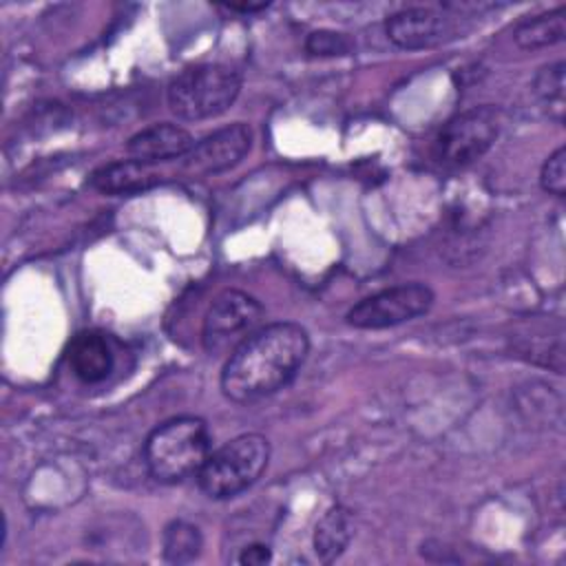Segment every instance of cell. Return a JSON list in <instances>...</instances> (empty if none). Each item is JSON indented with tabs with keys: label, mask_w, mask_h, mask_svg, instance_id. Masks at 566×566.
Segmentation results:
<instances>
[{
	"label": "cell",
	"mask_w": 566,
	"mask_h": 566,
	"mask_svg": "<svg viewBox=\"0 0 566 566\" xmlns=\"http://www.w3.org/2000/svg\"><path fill=\"white\" fill-rule=\"evenodd\" d=\"M192 146H195L192 135L186 128L164 122L135 133L128 139L126 150L130 159L155 164V161H166L175 157H186L192 150Z\"/></svg>",
	"instance_id": "11"
},
{
	"label": "cell",
	"mask_w": 566,
	"mask_h": 566,
	"mask_svg": "<svg viewBox=\"0 0 566 566\" xmlns=\"http://www.w3.org/2000/svg\"><path fill=\"white\" fill-rule=\"evenodd\" d=\"M252 146V130L237 122L223 126L192 146L184 159V170L190 175H217L237 166Z\"/></svg>",
	"instance_id": "9"
},
{
	"label": "cell",
	"mask_w": 566,
	"mask_h": 566,
	"mask_svg": "<svg viewBox=\"0 0 566 566\" xmlns=\"http://www.w3.org/2000/svg\"><path fill=\"white\" fill-rule=\"evenodd\" d=\"M210 455V431L201 418L177 416L155 427L144 442L148 473L164 484L197 478Z\"/></svg>",
	"instance_id": "2"
},
{
	"label": "cell",
	"mask_w": 566,
	"mask_h": 566,
	"mask_svg": "<svg viewBox=\"0 0 566 566\" xmlns=\"http://www.w3.org/2000/svg\"><path fill=\"white\" fill-rule=\"evenodd\" d=\"M305 51L310 55H321V57L347 55L352 53V42L347 35L336 31H314L305 40Z\"/></svg>",
	"instance_id": "18"
},
{
	"label": "cell",
	"mask_w": 566,
	"mask_h": 566,
	"mask_svg": "<svg viewBox=\"0 0 566 566\" xmlns=\"http://www.w3.org/2000/svg\"><path fill=\"white\" fill-rule=\"evenodd\" d=\"M71 371L86 385H95L108 378L115 365V354L106 334L97 329L80 332L69 347Z\"/></svg>",
	"instance_id": "12"
},
{
	"label": "cell",
	"mask_w": 566,
	"mask_h": 566,
	"mask_svg": "<svg viewBox=\"0 0 566 566\" xmlns=\"http://www.w3.org/2000/svg\"><path fill=\"white\" fill-rule=\"evenodd\" d=\"M539 184L548 195L564 197L566 195V148L559 146L542 166Z\"/></svg>",
	"instance_id": "19"
},
{
	"label": "cell",
	"mask_w": 566,
	"mask_h": 566,
	"mask_svg": "<svg viewBox=\"0 0 566 566\" xmlns=\"http://www.w3.org/2000/svg\"><path fill=\"white\" fill-rule=\"evenodd\" d=\"M467 31V13L460 4H442V9L433 7H405L394 11L385 20L387 38L407 51L436 49L455 38H462Z\"/></svg>",
	"instance_id": "6"
},
{
	"label": "cell",
	"mask_w": 566,
	"mask_h": 566,
	"mask_svg": "<svg viewBox=\"0 0 566 566\" xmlns=\"http://www.w3.org/2000/svg\"><path fill=\"white\" fill-rule=\"evenodd\" d=\"M307 354L310 336L298 323L263 325L228 354L221 391L239 405L263 400L292 382Z\"/></svg>",
	"instance_id": "1"
},
{
	"label": "cell",
	"mask_w": 566,
	"mask_h": 566,
	"mask_svg": "<svg viewBox=\"0 0 566 566\" xmlns=\"http://www.w3.org/2000/svg\"><path fill=\"white\" fill-rule=\"evenodd\" d=\"M263 305L241 290H223L210 303L203 327L201 343L208 354H230L241 345L252 332L261 327Z\"/></svg>",
	"instance_id": "7"
},
{
	"label": "cell",
	"mask_w": 566,
	"mask_h": 566,
	"mask_svg": "<svg viewBox=\"0 0 566 566\" xmlns=\"http://www.w3.org/2000/svg\"><path fill=\"white\" fill-rule=\"evenodd\" d=\"M500 113L495 106H473L451 117L433 142V159L444 168H462L480 159L497 139Z\"/></svg>",
	"instance_id": "5"
},
{
	"label": "cell",
	"mask_w": 566,
	"mask_h": 566,
	"mask_svg": "<svg viewBox=\"0 0 566 566\" xmlns=\"http://www.w3.org/2000/svg\"><path fill=\"white\" fill-rule=\"evenodd\" d=\"M354 535L352 511L343 504H334L323 513L314 531V551L323 564L336 562L347 548Z\"/></svg>",
	"instance_id": "14"
},
{
	"label": "cell",
	"mask_w": 566,
	"mask_h": 566,
	"mask_svg": "<svg viewBox=\"0 0 566 566\" xmlns=\"http://www.w3.org/2000/svg\"><path fill=\"white\" fill-rule=\"evenodd\" d=\"M270 462V442L261 433H241L210 451L197 473L199 489L212 500H228L250 489Z\"/></svg>",
	"instance_id": "4"
},
{
	"label": "cell",
	"mask_w": 566,
	"mask_h": 566,
	"mask_svg": "<svg viewBox=\"0 0 566 566\" xmlns=\"http://www.w3.org/2000/svg\"><path fill=\"white\" fill-rule=\"evenodd\" d=\"M203 546L201 531L184 520H175L164 528V559L170 564L192 562Z\"/></svg>",
	"instance_id": "16"
},
{
	"label": "cell",
	"mask_w": 566,
	"mask_h": 566,
	"mask_svg": "<svg viewBox=\"0 0 566 566\" xmlns=\"http://www.w3.org/2000/svg\"><path fill=\"white\" fill-rule=\"evenodd\" d=\"M535 93L537 97L555 108H564V62H555L548 64L544 69H539V73L535 75Z\"/></svg>",
	"instance_id": "17"
},
{
	"label": "cell",
	"mask_w": 566,
	"mask_h": 566,
	"mask_svg": "<svg viewBox=\"0 0 566 566\" xmlns=\"http://www.w3.org/2000/svg\"><path fill=\"white\" fill-rule=\"evenodd\" d=\"M566 35V18L564 7H555L553 11L537 13L533 18H524L513 29V40L524 51H537L562 42Z\"/></svg>",
	"instance_id": "15"
},
{
	"label": "cell",
	"mask_w": 566,
	"mask_h": 566,
	"mask_svg": "<svg viewBox=\"0 0 566 566\" xmlns=\"http://www.w3.org/2000/svg\"><path fill=\"white\" fill-rule=\"evenodd\" d=\"M511 349L528 363L564 371V329L559 321H539L511 336Z\"/></svg>",
	"instance_id": "10"
},
{
	"label": "cell",
	"mask_w": 566,
	"mask_h": 566,
	"mask_svg": "<svg viewBox=\"0 0 566 566\" xmlns=\"http://www.w3.org/2000/svg\"><path fill=\"white\" fill-rule=\"evenodd\" d=\"M272 559V551L265 544H248L245 548H241L237 562L243 566H261L268 564Z\"/></svg>",
	"instance_id": "20"
},
{
	"label": "cell",
	"mask_w": 566,
	"mask_h": 566,
	"mask_svg": "<svg viewBox=\"0 0 566 566\" xmlns=\"http://www.w3.org/2000/svg\"><path fill=\"white\" fill-rule=\"evenodd\" d=\"M241 91V75L228 64H197L184 69L168 84V108L186 122L223 115Z\"/></svg>",
	"instance_id": "3"
},
{
	"label": "cell",
	"mask_w": 566,
	"mask_h": 566,
	"mask_svg": "<svg viewBox=\"0 0 566 566\" xmlns=\"http://www.w3.org/2000/svg\"><path fill=\"white\" fill-rule=\"evenodd\" d=\"M161 181V175L153 170V164L137 159H122L99 166L91 175V186L104 195H133L148 190Z\"/></svg>",
	"instance_id": "13"
},
{
	"label": "cell",
	"mask_w": 566,
	"mask_h": 566,
	"mask_svg": "<svg viewBox=\"0 0 566 566\" xmlns=\"http://www.w3.org/2000/svg\"><path fill=\"white\" fill-rule=\"evenodd\" d=\"M433 290L424 283H402L385 287L363 301H358L345 316L352 327L358 329H385L416 316H422L433 305Z\"/></svg>",
	"instance_id": "8"
},
{
	"label": "cell",
	"mask_w": 566,
	"mask_h": 566,
	"mask_svg": "<svg viewBox=\"0 0 566 566\" xmlns=\"http://www.w3.org/2000/svg\"><path fill=\"white\" fill-rule=\"evenodd\" d=\"M270 4L268 2H259V4H252V2H228V4H221V9H228V11H241V13H256V11H263L268 9Z\"/></svg>",
	"instance_id": "21"
}]
</instances>
